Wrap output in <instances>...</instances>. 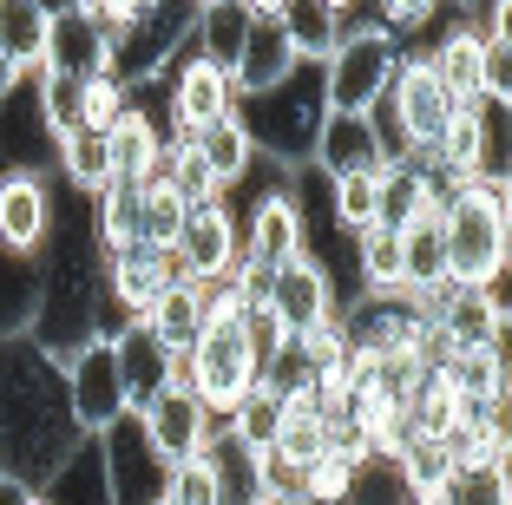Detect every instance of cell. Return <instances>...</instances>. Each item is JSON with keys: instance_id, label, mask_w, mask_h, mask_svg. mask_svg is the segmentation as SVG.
<instances>
[{"instance_id": "cell-1", "label": "cell", "mask_w": 512, "mask_h": 505, "mask_svg": "<svg viewBox=\"0 0 512 505\" xmlns=\"http://www.w3.org/2000/svg\"><path fill=\"white\" fill-rule=\"evenodd\" d=\"M86 440L66 401V374L33 335L0 342V473L40 492Z\"/></svg>"}, {"instance_id": "cell-2", "label": "cell", "mask_w": 512, "mask_h": 505, "mask_svg": "<svg viewBox=\"0 0 512 505\" xmlns=\"http://www.w3.org/2000/svg\"><path fill=\"white\" fill-rule=\"evenodd\" d=\"M33 342L46 355H66V348L92 342V335H112L106 315V256L92 243V210L79 204L73 217H53V237L40 250V309H33Z\"/></svg>"}, {"instance_id": "cell-3", "label": "cell", "mask_w": 512, "mask_h": 505, "mask_svg": "<svg viewBox=\"0 0 512 505\" xmlns=\"http://www.w3.org/2000/svg\"><path fill=\"white\" fill-rule=\"evenodd\" d=\"M322 119H329V105H322V73L316 66H296L283 86L243 92L237 99V125L250 132L256 158H276L283 171H309Z\"/></svg>"}, {"instance_id": "cell-4", "label": "cell", "mask_w": 512, "mask_h": 505, "mask_svg": "<svg viewBox=\"0 0 512 505\" xmlns=\"http://www.w3.org/2000/svg\"><path fill=\"white\" fill-rule=\"evenodd\" d=\"M440 230H447V283L460 289L506 283V256H512L506 184H467L460 204L440 217Z\"/></svg>"}, {"instance_id": "cell-5", "label": "cell", "mask_w": 512, "mask_h": 505, "mask_svg": "<svg viewBox=\"0 0 512 505\" xmlns=\"http://www.w3.org/2000/svg\"><path fill=\"white\" fill-rule=\"evenodd\" d=\"M394 66H401V33L381 27V20H348V33L329 46L322 73V105L348 112V119H368L394 86Z\"/></svg>"}, {"instance_id": "cell-6", "label": "cell", "mask_w": 512, "mask_h": 505, "mask_svg": "<svg viewBox=\"0 0 512 505\" xmlns=\"http://www.w3.org/2000/svg\"><path fill=\"white\" fill-rule=\"evenodd\" d=\"M191 20H197V0H138V14L125 20L119 33H106V53H112V79L125 92L151 86L178 60V46L191 40Z\"/></svg>"}, {"instance_id": "cell-7", "label": "cell", "mask_w": 512, "mask_h": 505, "mask_svg": "<svg viewBox=\"0 0 512 505\" xmlns=\"http://www.w3.org/2000/svg\"><path fill=\"white\" fill-rule=\"evenodd\" d=\"M256 374H263V361L250 355L243 328L211 322V328H204V335H197V342L178 355V374H171V381H178V387H191L197 401L211 407V420H224L230 407H237L243 394L256 387Z\"/></svg>"}, {"instance_id": "cell-8", "label": "cell", "mask_w": 512, "mask_h": 505, "mask_svg": "<svg viewBox=\"0 0 512 505\" xmlns=\"http://www.w3.org/2000/svg\"><path fill=\"white\" fill-rule=\"evenodd\" d=\"M158 86H165V138H197L204 125H217V119L237 112L230 73L211 66V60H197V53L171 60L165 73H158Z\"/></svg>"}, {"instance_id": "cell-9", "label": "cell", "mask_w": 512, "mask_h": 505, "mask_svg": "<svg viewBox=\"0 0 512 505\" xmlns=\"http://www.w3.org/2000/svg\"><path fill=\"white\" fill-rule=\"evenodd\" d=\"M66 374V401H73L79 433H106L112 420H125V387H119V355H112V335H92V342L53 355Z\"/></svg>"}, {"instance_id": "cell-10", "label": "cell", "mask_w": 512, "mask_h": 505, "mask_svg": "<svg viewBox=\"0 0 512 505\" xmlns=\"http://www.w3.org/2000/svg\"><path fill=\"white\" fill-rule=\"evenodd\" d=\"M237 243H243V263H250L256 276H276L283 263L309 256V210H302V197L289 191V184L263 191L256 210H250V223H237Z\"/></svg>"}, {"instance_id": "cell-11", "label": "cell", "mask_w": 512, "mask_h": 505, "mask_svg": "<svg viewBox=\"0 0 512 505\" xmlns=\"http://www.w3.org/2000/svg\"><path fill=\"white\" fill-rule=\"evenodd\" d=\"M394 112V125H401V138L414 145V158H427V151L440 145V132L453 125V92L434 79V66L427 60H407L401 53V66H394V86H388V99H381Z\"/></svg>"}, {"instance_id": "cell-12", "label": "cell", "mask_w": 512, "mask_h": 505, "mask_svg": "<svg viewBox=\"0 0 512 505\" xmlns=\"http://www.w3.org/2000/svg\"><path fill=\"white\" fill-rule=\"evenodd\" d=\"M237 210L230 197H211V204H191L178 223V243H171V263H178L184 283H217L230 263H237Z\"/></svg>"}, {"instance_id": "cell-13", "label": "cell", "mask_w": 512, "mask_h": 505, "mask_svg": "<svg viewBox=\"0 0 512 505\" xmlns=\"http://www.w3.org/2000/svg\"><path fill=\"white\" fill-rule=\"evenodd\" d=\"M132 420H138V433H145V446L158 453V466H178V460H191V453H211V440H217L211 407L197 401L191 387H178V381Z\"/></svg>"}, {"instance_id": "cell-14", "label": "cell", "mask_w": 512, "mask_h": 505, "mask_svg": "<svg viewBox=\"0 0 512 505\" xmlns=\"http://www.w3.org/2000/svg\"><path fill=\"white\" fill-rule=\"evenodd\" d=\"M171 283H178V263H171V250L132 243L125 256H106V315H112V335H119L125 322H145Z\"/></svg>"}, {"instance_id": "cell-15", "label": "cell", "mask_w": 512, "mask_h": 505, "mask_svg": "<svg viewBox=\"0 0 512 505\" xmlns=\"http://www.w3.org/2000/svg\"><path fill=\"white\" fill-rule=\"evenodd\" d=\"M99 440V460H106V486H112V505H158V492H165V466H158V453L145 446V433H138V420H112L106 433H92Z\"/></svg>"}, {"instance_id": "cell-16", "label": "cell", "mask_w": 512, "mask_h": 505, "mask_svg": "<svg viewBox=\"0 0 512 505\" xmlns=\"http://www.w3.org/2000/svg\"><path fill=\"white\" fill-rule=\"evenodd\" d=\"M53 178L46 171H0V243L20 256H40L53 237Z\"/></svg>"}, {"instance_id": "cell-17", "label": "cell", "mask_w": 512, "mask_h": 505, "mask_svg": "<svg viewBox=\"0 0 512 505\" xmlns=\"http://www.w3.org/2000/svg\"><path fill=\"white\" fill-rule=\"evenodd\" d=\"M263 302L276 309L283 335H302V328L322 322V315H342V309H335L329 269H322L316 256H296V263H283L276 276H263Z\"/></svg>"}, {"instance_id": "cell-18", "label": "cell", "mask_w": 512, "mask_h": 505, "mask_svg": "<svg viewBox=\"0 0 512 505\" xmlns=\"http://www.w3.org/2000/svg\"><path fill=\"white\" fill-rule=\"evenodd\" d=\"M112 355H119L125 414H145V407L171 387V374H178V355H171V348L158 342V335H151L145 322H125L119 335H112Z\"/></svg>"}, {"instance_id": "cell-19", "label": "cell", "mask_w": 512, "mask_h": 505, "mask_svg": "<svg viewBox=\"0 0 512 505\" xmlns=\"http://www.w3.org/2000/svg\"><path fill=\"white\" fill-rule=\"evenodd\" d=\"M427 66H434V79L453 92V105H473V99H493V86H486V33L473 27V20H460V27L440 33L434 53H421Z\"/></svg>"}, {"instance_id": "cell-20", "label": "cell", "mask_w": 512, "mask_h": 505, "mask_svg": "<svg viewBox=\"0 0 512 505\" xmlns=\"http://www.w3.org/2000/svg\"><path fill=\"white\" fill-rule=\"evenodd\" d=\"M165 125L145 112V99L132 92V105H125V119L106 132V151H112V178H125V184H151L158 178V164H165Z\"/></svg>"}, {"instance_id": "cell-21", "label": "cell", "mask_w": 512, "mask_h": 505, "mask_svg": "<svg viewBox=\"0 0 512 505\" xmlns=\"http://www.w3.org/2000/svg\"><path fill=\"white\" fill-rule=\"evenodd\" d=\"M296 66L302 60H296V46H289L283 20L256 14L250 20V40H243V53H237V66H230V86H237V99H243V92H270V86H283Z\"/></svg>"}, {"instance_id": "cell-22", "label": "cell", "mask_w": 512, "mask_h": 505, "mask_svg": "<svg viewBox=\"0 0 512 505\" xmlns=\"http://www.w3.org/2000/svg\"><path fill=\"white\" fill-rule=\"evenodd\" d=\"M309 171L322 178H348V171H381V145H375V119H348V112H329L316 132V158Z\"/></svg>"}, {"instance_id": "cell-23", "label": "cell", "mask_w": 512, "mask_h": 505, "mask_svg": "<svg viewBox=\"0 0 512 505\" xmlns=\"http://www.w3.org/2000/svg\"><path fill=\"white\" fill-rule=\"evenodd\" d=\"M46 33H53V14L40 0H0V66L14 79H33L46 66Z\"/></svg>"}, {"instance_id": "cell-24", "label": "cell", "mask_w": 512, "mask_h": 505, "mask_svg": "<svg viewBox=\"0 0 512 505\" xmlns=\"http://www.w3.org/2000/svg\"><path fill=\"white\" fill-rule=\"evenodd\" d=\"M86 210H92V243H99V256H125L138 243V223H145V184L112 178L106 191L86 197Z\"/></svg>"}, {"instance_id": "cell-25", "label": "cell", "mask_w": 512, "mask_h": 505, "mask_svg": "<svg viewBox=\"0 0 512 505\" xmlns=\"http://www.w3.org/2000/svg\"><path fill=\"white\" fill-rule=\"evenodd\" d=\"M112 53H106V33L92 27L86 14H53V33H46V66L40 73H66V79H92V73H112Z\"/></svg>"}, {"instance_id": "cell-26", "label": "cell", "mask_w": 512, "mask_h": 505, "mask_svg": "<svg viewBox=\"0 0 512 505\" xmlns=\"http://www.w3.org/2000/svg\"><path fill=\"white\" fill-rule=\"evenodd\" d=\"M250 7L243 0H197V20H191V53L197 60H211V66H237L243 40H250Z\"/></svg>"}, {"instance_id": "cell-27", "label": "cell", "mask_w": 512, "mask_h": 505, "mask_svg": "<svg viewBox=\"0 0 512 505\" xmlns=\"http://www.w3.org/2000/svg\"><path fill=\"white\" fill-rule=\"evenodd\" d=\"M440 283H447V230H440V217H414L401 230V289L434 296Z\"/></svg>"}, {"instance_id": "cell-28", "label": "cell", "mask_w": 512, "mask_h": 505, "mask_svg": "<svg viewBox=\"0 0 512 505\" xmlns=\"http://www.w3.org/2000/svg\"><path fill=\"white\" fill-rule=\"evenodd\" d=\"M40 505H112V486H106V460H99V440H79L73 460L40 486Z\"/></svg>"}, {"instance_id": "cell-29", "label": "cell", "mask_w": 512, "mask_h": 505, "mask_svg": "<svg viewBox=\"0 0 512 505\" xmlns=\"http://www.w3.org/2000/svg\"><path fill=\"white\" fill-rule=\"evenodd\" d=\"M283 33H289V46H296V60L302 66H322L329 60V46L348 33V20L335 14L329 0H283Z\"/></svg>"}, {"instance_id": "cell-30", "label": "cell", "mask_w": 512, "mask_h": 505, "mask_svg": "<svg viewBox=\"0 0 512 505\" xmlns=\"http://www.w3.org/2000/svg\"><path fill=\"white\" fill-rule=\"evenodd\" d=\"M33 309H40V256H20L0 243V342L27 335Z\"/></svg>"}, {"instance_id": "cell-31", "label": "cell", "mask_w": 512, "mask_h": 505, "mask_svg": "<svg viewBox=\"0 0 512 505\" xmlns=\"http://www.w3.org/2000/svg\"><path fill=\"white\" fill-rule=\"evenodd\" d=\"M191 151L204 158V171L217 178V191L243 184V178H250V164H256V145H250V132L237 125V112H230V119H217V125H204V132L191 138Z\"/></svg>"}, {"instance_id": "cell-32", "label": "cell", "mask_w": 512, "mask_h": 505, "mask_svg": "<svg viewBox=\"0 0 512 505\" xmlns=\"http://www.w3.org/2000/svg\"><path fill=\"white\" fill-rule=\"evenodd\" d=\"M322 178V171H316ZM322 204H329V223L342 237L381 223V171H348V178H322Z\"/></svg>"}, {"instance_id": "cell-33", "label": "cell", "mask_w": 512, "mask_h": 505, "mask_svg": "<svg viewBox=\"0 0 512 505\" xmlns=\"http://www.w3.org/2000/svg\"><path fill=\"white\" fill-rule=\"evenodd\" d=\"M53 171H60L66 184H73L79 197H92V191H106L112 184V151H106V132H66V138H53Z\"/></svg>"}, {"instance_id": "cell-34", "label": "cell", "mask_w": 512, "mask_h": 505, "mask_svg": "<svg viewBox=\"0 0 512 505\" xmlns=\"http://www.w3.org/2000/svg\"><path fill=\"white\" fill-rule=\"evenodd\" d=\"M145 328L171 348V355H184V348L204 335V283H184V276H178V283L158 296V309L145 315Z\"/></svg>"}, {"instance_id": "cell-35", "label": "cell", "mask_w": 512, "mask_h": 505, "mask_svg": "<svg viewBox=\"0 0 512 505\" xmlns=\"http://www.w3.org/2000/svg\"><path fill=\"white\" fill-rule=\"evenodd\" d=\"M158 505H230V466L217 453H191V460L165 466Z\"/></svg>"}, {"instance_id": "cell-36", "label": "cell", "mask_w": 512, "mask_h": 505, "mask_svg": "<svg viewBox=\"0 0 512 505\" xmlns=\"http://www.w3.org/2000/svg\"><path fill=\"white\" fill-rule=\"evenodd\" d=\"M283 414H289V407L276 401L263 381H256L250 394H243V401L224 414V440L237 446V453H263V446H276V433H283Z\"/></svg>"}, {"instance_id": "cell-37", "label": "cell", "mask_w": 512, "mask_h": 505, "mask_svg": "<svg viewBox=\"0 0 512 505\" xmlns=\"http://www.w3.org/2000/svg\"><path fill=\"white\" fill-rule=\"evenodd\" d=\"M388 460L401 466V479H407V492H414V499H434V492L447 486V473H453L447 440H434V433H407Z\"/></svg>"}, {"instance_id": "cell-38", "label": "cell", "mask_w": 512, "mask_h": 505, "mask_svg": "<svg viewBox=\"0 0 512 505\" xmlns=\"http://www.w3.org/2000/svg\"><path fill=\"white\" fill-rule=\"evenodd\" d=\"M355 269H362V296L401 289V230H388V223L355 230Z\"/></svg>"}, {"instance_id": "cell-39", "label": "cell", "mask_w": 512, "mask_h": 505, "mask_svg": "<svg viewBox=\"0 0 512 505\" xmlns=\"http://www.w3.org/2000/svg\"><path fill=\"white\" fill-rule=\"evenodd\" d=\"M473 119H480L473 184H506V132H512V99H473Z\"/></svg>"}, {"instance_id": "cell-40", "label": "cell", "mask_w": 512, "mask_h": 505, "mask_svg": "<svg viewBox=\"0 0 512 505\" xmlns=\"http://www.w3.org/2000/svg\"><path fill=\"white\" fill-rule=\"evenodd\" d=\"M414 217H440V210L427 204L421 164H401V171H381V223H388V230H407Z\"/></svg>"}, {"instance_id": "cell-41", "label": "cell", "mask_w": 512, "mask_h": 505, "mask_svg": "<svg viewBox=\"0 0 512 505\" xmlns=\"http://www.w3.org/2000/svg\"><path fill=\"white\" fill-rule=\"evenodd\" d=\"M434 505H512V479L506 466H453Z\"/></svg>"}, {"instance_id": "cell-42", "label": "cell", "mask_w": 512, "mask_h": 505, "mask_svg": "<svg viewBox=\"0 0 512 505\" xmlns=\"http://www.w3.org/2000/svg\"><path fill=\"white\" fill-rule=\"evenodd\" d=\"M414 492H407L401 466L388 460V453H368L362 466H355V479H348V505H407Z\"/></svg>"}, {"instance_id": "cell-43", "label": "cell", "mask_w": 512, "mask_h": 505, "mask_svg": "<svg viewBox=\"0 0 512 505\" xmlns=\"http://www.w3.org/2000/svg\"><path fill=\"white\" fill-rule=\"evenodd\" d=\"M125 105H132V92H125L119 79L92 73L86 86H79V125H86V132H112V125L125 119Z\"/></svg>"}, {"instance_id": "cell-44", "label": "cell", "mask_w": 512, "mask_h": 505, "mask_svg": "<svg viewBox=\"0 0 512 505\" xmlns=\"http://www.w3.org/2000/svg\"><path fill=\"white\" fill-rule=\"evenodd\" d=\"M178 223H184L178 191H171L165 178H151V184H145V223H138V243H151V250H171V243H178Z\"/></svg>"}, {"instance_id": "cell-45", "label": "cell", "mask_w": 512, "mask_h": 505, "mask_svg": "<svg viewBox=\"0 0 512 505\" xmlns=\"http://www.w3.org/2000/svg\"><path fill=\"white\" fill-rule=\"evenodd\" d=\"M348 479H355V460H342V453L309 460L302 466V505H348Z\"/></svg>"}, {"instance_id": "cell-46", "label": "cell", "mask_w": 512, "mask_h": 505, "mask_svg": "<svg viewBox=\"0 0 512 505\" xmlns=\"http://www.w3.org/2000/svg\"><path fill=\"white\" fill-rule=\"evenodd\" d=\"M276 453H289L296 466L322 460V453H329V420H322L316 407H302V414H283V433H276Z\"/></svg>"}, {"instance_id": "cell-47", "label": "cell", "mask_w": 512, "mask_h": 505, "mask_svg": "<svg viewBox=\"0 0 512 505\" xmlns=\"http://www.w3.org/2000/svg\"><path fill=\"white\" fill-rule=\"evenodd\" d=\"M243 342H250V355L256 361H270V355H283V342H289V335H283V322H276V309H270V302H263V296H256L250 302V309H243Z\"/></svg>"}, {"instance_id": "cell-48", "label": "cell", "mask_w": 512, "mask_h": 505, "mask_svg": "<svg viewBox=\"0 0 512 505\" xmlns=\"http://www.w3.org/2000/svg\"><path fill=\"white\" fill-rule=\"evenodd\" d=\"M434 14H440V0H375V20L394 27V33L401 27H427Z\"/></svg>"}, {"instance_id": "cell-49", "label": "cell", "mask_w": 512, "mask_h": 505, "mask_svg": "<svg viewBox=\"0 0 512 505\" xmlns=\"http://www.w3.org/2000/svg\"><path fill=\"white\" fill-rule=\"evenodd\" d=\"M0 505H40V492H33V486H20V479H7V473H0Z\"/></svg>"}, {"instance_id": "cell-50", "label": "cell", "mask_w": 512, "mask_h": 505, "mask_svg": "<svg viewBox=\"0 0 512 505\" xmlns=\"http://www.w3.org/2000/svg\"><path fill=\"white\" fill-rule=\"evenodd\" d=\"M40 7H46V14H73L79 0H40Z\"/></svg>"}, {"instance_id": "cell-51", "label": "cell", "mask_w": 512, "mask_h": 505, "mask_svg": "<svg viewBox=\"0 0 512 505\" xmlns=\"http://www.w3.org/2000/svg\"><path fill=\"white\" fill-rule=\"evenodd\" d=\"M7 86H14V73H7V66H0V92H7Z\"/></svg>"}, {"instance_id": "cell-52", "label": "cell", "mask_w": 512, "mask_h": 505, "mask_svg": "<svg viewBox=\"0 0 512 505\" xmlns=\"http://www.w3.org/2000/svg\"><path fill=\"white\" fill-rule=\"evenodd\" d=\"M407 505H434V499H407Z\"/></svg>"}, {"instance_id": "cell-53", "label": "cell", "mask_w": 512, "mask_h": 505, "mask_svg": "<svg viewBox=\"0 0 512 505\" xmlns=\"http://www.w3.org/2000/svg\"><path fill=\"white\" fill-rule=\"evenodd\" d=\"M250 505H263V499H250Z\"/></svg>"}]
</instances>
